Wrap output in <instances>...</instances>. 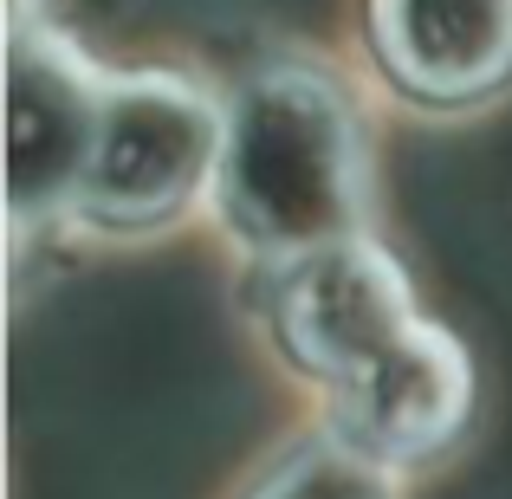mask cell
<instances>
[{
  "label": "cell",
  "mask_w": 512,
  "mask_h": 499,
  "mask_svg": "<svg viewBox=\"0 0 512 499\" xmlns=\"http://www.w3.org/2000/svg\"><path fill=\"white\" fill-rule=\"evenodd\" d=\"M266 499H389V493H383V474H376L370 454L325 448V454H305L299 467H286Z\"/></svg>",
  "instance_id": "6"
},
{
  "label": "cell",
  "mask_w": 512,
  "mask_h": 499,
  "mask_svg": "<svg viewBox=\"0 0 512 499\" xmlns=\"http://www.w3.org/2000/svg\"><path fill=\"white\" fill-rule=\"evenodd\" d=\"M376 46L422 98H480L512 72V0H376Z\"/></svg>",
  "instance_id": "5"
},
{
  "label": "cell",
  "mask_w": 512,
  "mask_h": 499,
  "mask_svg": "<svg viewBox=\"0 0 512 499\" xmlns=\"http://www.w3.org/2000/svg\"><path fill=\"white\" fill-rule=\"evenodd\" d=\"M279 331L338 396L350 448L370 461H422L467 422V357L415 318L402 273L363 240L292 260Z\"/></svg>",
  "instance_id": "1"
},
{
  "label": "cell",
  "mask_w": 512,
  "mask_h": 499,
  "mask_svg": "<svg viewBox=\"0 0 512 499\" xmlns=\"http://www.w3.org/2000/svg\"><path fill=\"white\" fill-rule=\"evenodd\" d=\"M227 117L182 78H124L104 91L98 143L85 169V214L111 227L169 221L208 175H221Z\"/></svg>",
  "instance_id": "3"
},
{
  "label": "cell",
  "mask_w": 512,
  "mask_h": 499,
  "mask_svg": "<svg viewBox=\"0 0 512 499\" xmlns=\"http://www.w3.org/2000/svg\"><path fill=\"white\" fill-rule=\"evenodd\" d=\"M221 214L260 253L350 247L363 221L357 117L318 72H266L227 111V150L214 175Z\"/></svg>",
  "instance_id": "2"
},
{
  "label": "cell",
  "mask_w": 512,
  "mask_h": 499,
  "mask_svg": "<svg viewBox=\"0 0 512 499\" xmlns=\"http://www.w3.org/2000/svg\"><path fill=\"white\" fill-rule=\"evenodd\" d=\"M104 91L91 65L52 33H13L7 52V182L13 221L59 208L85 188L91 143H98Z\"/></svg>",
  "instance_id": "4"
}]
</instances>
